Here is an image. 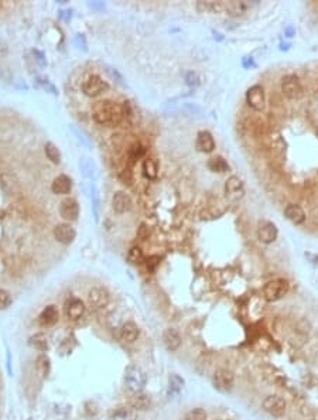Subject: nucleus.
Returning <instances> with one entry per match:
<instances>
[{
  "label": "nucleus",
  "mask_w": 318,
  "mask_h": 420,
  "mask_svg": "<svg viewBox=\"0 0 318 420\" xmlns=\"http://www.w3.org/2000/svg\"><path fill=\"white\" fill-rule=\"evenodd\" d=\"M92 118L99 125H119L124 119V108L112 101H99L92 106Z\"/></svg>",
  "instance_id": "1"
},
{
  "label": "nucleus",
  "mask_w": 318,
  "mask_h": 420,
  "mask_svg": "<svg viewBox=\"0 0 318 420\" xmlns=\"http://www.w3.org/2000/svg\"><path fill=\"white\" fill-rule=\"evenodd\" d=\"M124 382H126V386L130 392L139 394L146 386L147 378L140 368H137L136 365H129L124 371Z\"/></svg>",
  "instance_id": "2"
},
{
  "label": "nucleus",
  "mask_w": 318,
  "mask_h": 420,
  "mask_svg": "<svg viewBox=\"0 0 318 420\" xmlns=\"http://www.w3.org/2000/svg\"><path fill=\"white\" fill-rule=\"evenodd\" d=\"M290 290V284L286 279H273L266 283L263 287V296L267 301H277L284 297Z\"/></svg>",
  "instance_id": "3"
},
{
  "label": "nucleus",
  "mask_w": 318,
  "mask_h": 420,
  "mask_svg": "<svg viewBox=\"0 0 318 420\" xmlns=\"http://www.w3.org/2000/svg\"><path fill=\"white\" fill-rule=\"evenodd\" d=\"M212 384H213L216 391L226 394V392H230L233 385H235V375H233L232 371L226 369V368H218L213 372Z\"/></svg>",
  "instance_id": "4"
},
{
  "label": "nucleus",
  "mask_w": 318,
  "mask_h": 420,
  "mask_svg": "<svg viewBox=\"0 0 318 420\" xmlns=\"http://www.w3.org/2000/svg\"><path fill=\"white\" fill-rule=\"evenodd\" d=\"M107 91H109V84L99 75H91L82 84V92L89 98L101 97Z\"/></svg>",
  "instance_id": "5"
},
{
  "label": "nucleus",
  "mask_w": 318,
  "mask_h": 420,
  "mask_svg": "<svg viewBox=\"0 0 318 420\" xmlns=\"http://www.w3.org/2000/svg\"><path fill=\"white\" fill-rule=\"evenodd\" d=\"M282 92L283 95L287 97L289 99H299L303 95V87H301L300 79L293 74L283 77Z\"/></svg>",
  "instance_id": "6"
},
{
  "label": "nucleus",
  "mask_w": 318,
  "mask_h": 420,
  "mask_svg": "<svg viewBox=\"0 0 318 420\" xmlns=\"http://www.w3.org/2000/svg\"><path fill=\"white\" fill-rule=\"evenodd\" d=\"M262 406H263L265 412H267L270 416H273V418H282L283 415L286 413L287 403H286V401L283 399L282 396H279V395H270V396L265 398Z\"/></svg>",
  "instance_id": "7"
},
{
  "label": "nucleus",
  "mask_w": 318,
  "mask_h": 420,
  "mask_svg": "<svg viewBox=\"0 0 318 420\" xmlns=\"http://www.w3.org/2000/svg\"><path fill=\"white\" fill-rule=\"evenodd\" d=\"M109 303V291L105 287H92L88 293V304L92 308H104Z\"/></svg>",
  "instance_id": "8"
},
{
  "label": "nucleus",
  "mask_w": 318,
  "mask_h": 420,
  "mask_svg": "<svg viewBox=\"0 0 318 420\" xmlns=\"http://www.w3.org/2000/svg\"><path fill=\"white\" fill-rule=\"evenodd\" d=\"M246 102L255 111H262L265 108V91L260 85L249 88L246 92Z\"/></svg>",
  "instance_id": "9"
},
{
  "label": "nucleus",
  "mask_w": 318,
  "mask_h": 420,
  "mask_svg": "<svg viewBox=\"0 0 318 420\" xmlns=\"http://www.w3.org/2000/svg\"><path fill=\"white\" fill-rule=\"evenodd\" d=\"M277 228L270 221H262L257 227V238L263 244H272L277 238Z\"/></svg>",
  "instance_id": "10"
},
{
  "label": "nucleus",
  "mask_w": 318,
  "mask_h": 420,
  "mask_svg": "<svg viewBox=\"0 0 318 420\" xmlns=\"http://www.w3.org/2000/svg\"><path fill=\"white\" fill-rule=\"evenodd\" d=\"M60 214L61 217L65 221H77L78 219V215H80V205L78 202L75 201L74 198H65L62 200L61 204H60Z\"/></svg>",
  "instance_id": "11"
},
{
  "label": "nucleus",
  "mask_w": 318,
  "mask_h": 420,
  "mask_svg": "<svg viewBox=\"0 0 318 420\" xmlns=\"http://www.w3.org/2000/svg\"><path fill=\"white\" fill-rule=\"evenodd\" d=\"M75 237H77V232L70 224H58L57 227L54 228V238L62 245L72 244Z\"/></svg>",
  "instance_id": "12"
},
{
  "label": "nucleus",
  "mask_w": 318,
  "mask_h": 420,
  "mask_svg": "<svg viewBox=\"0 0 318 420\" xmlns=\"http://www.w3.org/2000/svg\"><path fill=\"white\" fill-rule=\"evenodd\" d=\"M225 195L230 201H238L239 198H242L243 195V184L239 180L238 177L232 175L226 180L225 184Z\"/></svg>",
  "instance_id": "13"
},
{
  "label": "nucleus",
  "mask_w": 318,
  "mask_h": 420,
  "mask_svg": "<svg viewBox=\"0 0 318 420\" xmlns=\"http://www.w3.org/2000/svg\"><path fill=\"white\" fill-rule=\"evenodd\" d=\"M85 313V304L81 301L80 298H71L67 301L65 304V315L70 318V320H80L81 317L84 315Z\"/></svg>",
  "instance_id": "14"
},
{
  "label": "nucleus",
  "mask_w": 318,
  "mask_h": 420,
  "mask_svg": "<svg viewBox=\"0 0 318 420\" xmlns=\"http://www.w3.org/2000/svg\"><path fill=\"white\" fill-rule=\"evenodd\" d=\"M112 207H113V210H115V212H117V214H124V212L132 210V198H130L127 194L119 191V193H116L115 195H113V198H112Z\"/></svg>",
  "instance_id": "15"
},
{
  "label": "nucleus",
  "mask_w": 318,
  "mask_h": 420,
  "mask_svg": "<svg viewBox=\"0 0 318 420\" xmlns=\"http://www.w3.org/2000/svg\"><path fill=\"white\" fill-rule=\"evenodd\" d=\"M51 190L54 194L57 195H65L70 194L72 190V180L68 175L60 174L58 177L54 178L53 184H51Z\"/></svg>",
  "instance_id": "16"
},
{
  "label": "nucleus",
  "mask_w": 318,
  "mask_h": 420,
  "mask_svg": "<svg viewBox=\"0 0 318 420\" xmlns=\"http://www.w3.org/2000/svg\"><path fill=\"white\" fill-rule=\"evenodd\" d=\"M197 149L203 153H211L215 149V140L210 132L204 131L198 133L197 136Z\"/></svg>",
  "instance_id": "17"
},
{
  "label": "nucleus",
  "mask_w": 318,
  "mask_h": 420,
  "mask_svg": "<svg viewBox=\"0 0 318 420\" xmlns=\"http://www.w3.org/2000/svg\"><path fill=\"white\" fill-rule=\"evenodd\" d=\"M163 340H164V344H166L167 350L173 351V352L178 350L181 347V342H183L180 333L177 330H174V328H167L164 331V334H163Z\"/></svg>",
  "instance_id": "18"
},
{
  "label": "nucleus",
  "mask_w": 318,
  "mask_h": 420,
  "mask_svg": "<svg viewBox=\"0 0 318 420\" xmlns=\"http://www.w3.org/2000/svg\"><path fill=\"white\" fill-rule=\"evenodd\" d=\"M60 318V313H58V308L55 306H47L41 311V314L38 317V321L43 327H50V325H54V324L58 321Z\"/></svg>",
  "instance_id": "19"
},
{
  "label": "nucleus",
  "mask_w": 318,
  "mask_h": 420,
  "mask_svg": "<svg viewBox=\"0 0 318 420\" xmlns=\"http://www.w3.org/2000/svg\"><path fill=\"white\" fill-rule=\"evenodd\" d=\"M139 327L133 321H127L120 328V340L123 342H134L139 338Z\"/></svg>",
  "instance_id": "20"
},
{
  "label": "nucleus",
  "mask_w": 318,
  "mask_h": 420,
  "mask_svg": "<svg viewBox=\"0 0 318 420\" xmlns=\"http://www.w3.org/2000/svg\"><path fill=\"white\" fill-rule=\"evenodd\" d=\"M284 215H286V218L292 221L293 224H296V225H300L306 221V214H304L303 208L299 205H294V204H290L284 208Z\"/></svg>",
  "instance_id": "21"
},
{
  "label": "nucleus",
  "mask_w": 318,
  "mask_h": 420,
  "mask_svg": "<svg viewBox=\"0 0 318 420\" xmlns=\"http://www.w3.org/2000/svg\"><path fill=\"white\" fill-rule=\"evenodd\" d=\"M143 174L146 175L149 180H156L159 175V167L156 160L153 158H144L143 161Z\"/></svg>",
  "instance_id": "22"
},
{
  "label": "nucleus",
  "mask_w": 318,
  "mask_h": 420,
  "mask_svg": "<svg viewBox=\"0 0 318 420\" xmlns=\"http://www.w3.org/2000/svg\"><path fill=\"white\" fill-rule=\"evenodd\" d=\"M44 151L47 158H48L51 163H54V164H60V163H61V153H60L58 147L54 144L53 141H47V143H45Z\"/></svg>",
  "instance_id": "23"
},
{
  "label": "nucleus",
  "mask_w": 318,
  "mask_h": 420,
  "mask_svg": "<svg viewBox=\"0 0 318 420\" xmlns=\"http://www.w3.org/2000/svg\"><path fill=\"white\" fill-rule=\"evenodd\" d=\"M208 167L211 168L212 171H215V173H225V171H228V170H229L228 163H226V161H225L221 156H216V157L210 158V161H208Z\"/></svg>",
  "instance_id": "24"
},
{
  "label": "nucleus",
  "mask_w": 318,
  "mask_h": 420,
  "mask_svg": "<svg viewBox=\"0 0 318 420\" xmlns=\"http://www.w3.org/2000/svg\"><path fill=\"white\" fill-rule=\"evenodd\" d=\"M150 405V396L144 394H134V396L132 398V406L134 409H139V411H144L147 409Z\"/></svg>",
  "instance_id": "25"
},
{
  "label": "nucleus",
  "mask_w": 318,
  "mask_h": 420,
  "mask_svg": "<svg viewBox=\"0 0 318 420\" xmlns=\"http://www.w3.org/2000/svg\"><path fill=\"white\" fill-rule=\"evenodd\" d=\"M28 344H30L33 348H35V350L45 351L48 348V340H47V337H45L44 334H35V335H33V337L28 340Z\"/></svg>",
  "instance_id": "26"
},
{
  "label": "nucleus",
  "mask_w": 318,
  "mask_h": 420,
  "mask_svg": "<svg viewBox=\"0 0 318 420\" xmlns=\"http://www.w3.org/2000/svg\"><path fill=\"white\" fill-rule=\"evenodd\" d=\"M35 367H37V371H38V374H40L41 377L43 378L48 377L51 365H50V359L47 358L45 355H40V357L37 358Z\"/></svg>",
  "instance_id": "27"
},
{
  "label": "nucleus",
  "mask_w": 318,
  "mask_h": 420,
  "mask_svg": "<svg viewBox=\"0 0 318 420\" xmlns=\"http://www.w3.org/2000/svg\"><path fill=\"white\" fill-rule=\"evenodd\" d=\"M144 153H146L144 146H141L140 143H134L133 146H130V149H129V151H127V156H129L130 163L133 164L136 160H139V158L143 157V156H144Z\"/></svg>",
  "instance_id": "28"
},
{
  "label": "nucleus",
  "mask_w": 318,
  "mask_h": 420,
  "mask_svg": "<svg viewBox=\"0 0 318 420\" xmlns=\"http://www.w3.org/2000/svg\"><path fill=\"white\" fill-rule=\"evenodd\" d=\"M127 259H129V262L134 263V265L141 263L144 261L143 251H141L139 246H133V248H130V251L127 252Z\"/></svg>",
  "instance_id": "29"
},
{
  "label": "nucleus",
  "mask_w": 318,
  "mask_h": 420,
  "mask_svg": "<svg viewBox=\"0 0 318 420\" xmlns=\"http://www.w3.org/2000/svg\"><path fill=\"white\" fill-rule=\"evenodd\" d=\"M207 412L201 408H194L186 415V420H207Z\"/></svg>",
  "instance_id": "30"
},
{
  "label": "nucleus",
  "mask_w": 318,
  "mask_h": 420,
  "mask_svg": "<svg viewBox=\"0 0 318 420\" xmlns=\"http://www.w3.org/2000/svg\"><path fill=\"white\" fill-rule=\"evenodd\" d=\"M119 180H120V183L123 184V185L130 187L133 184V173L130 171V168H124V170H122V171L119 173Z\"/></svg>",
  "instance_id": "31"
},
{
  "label": "nucleus",
  "mask_w": 318,
  "mask_h": 420,
  "mask_svg": "<svg viewBox=\"0 0 318 420\" xmlns=\"http://www.w3.org/2000/svg\"><path fill=\"white\" fill-rule=\"evenodd\" d=\"M168 382H170V388H171L173 391H176V392H178V391L184 386V379H181V378L178 377L177 374L170 375Z\"/></svg>",
  "instance_id": "32"
},
{
  "label": "nucleus",
  "mask_w": 318,
  "mask_h": 420,
  "mask_svg": "<svg viewBox=\"0 0 318 420\" xmlns=\"http://www.w3.org/2000/svg\"><path fill=\"white\" fill-rule=\"evenodd\" d=\"M11 304V297L4 289H0V310H6Z\"/></svg>",
  "instance_id": "33"
},
{
  "label": "nucleus",
  "mask_w": 318,
  "mask_h": 420,
  "mask_svg": "<svg viewBox=\"0 0 318 420\" xmlns=\"http://www.w3.org/2000/svg\"><path fill=\"white\" fill-rule=\"evenodd\" d=\"M149 234H150L149 228L146 227V224H141L140 228L137 229V238L141 239V241H144V239H147V238H149Z\"/></svg>",
  "instance_id": "34"
},
{
  "label": "nucleus",
  "mask_w": 318,
  "mask_h": 420,
  "mask_svg": "<svg viewBox=\"0 0 318 420\" xmlns=\"http://www.w3.org/2000/svg\"><path fill=\"white\" fill-rule=\"evenodd\" d=\"M160 263V258L159 256H150L147 261H146V265H147V269L149 271H154L157 268V265Z\"/></svg>",
  "instance_id": "35"
},
{
  "label": "nucleus",
  "mask_w": 318,
  "mask_h": 420,
  "mask_svg": "<svg viewBox=\"0 0 318 420\" xmlns=\"http://www.w3.org/2000/svg\"><path fill=\"white\" fill-rule=\"evenodd\" d=\"M187 82H188L190 85H197V84H198V77H197V74L190 72V74L187 75Z\"/></svg>",
  "instance_id": "36"
}]
</instances>
